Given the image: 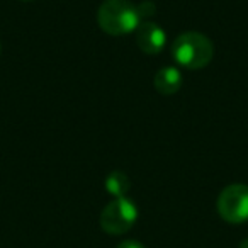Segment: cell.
<instances>
[{
  "mask_svg": "<svg viewBox=\"0 0 248 248\" xmlns=\"http://www.w3.org/2000/svg\"><path fill=\"white\" fill-rule=\"evenodd\" d=\"M97 22L107 34L123 36L136 31L141 19L138 7L129 0H104L97 11Z\"/></svg>",
  "mask_w": 248,
  "mask_h": 248,
  "instance_id": "6da1fadb",
  "label": "cell"
},
{
  "mask_svg": "<svg viewBox=\"0 0 248 248\" xmlns=\"http://www.w3.org/2000/svg\"><path fill=\"white\" fill-rule=\"evenodd\" d=\"M214 46L206 34L187 31L177 36L172 45V56L180 66L189 70H201L213 60Z\"/></svg>",
  "mask_w": 248,
  "mask_h": 248,
  "instance_id": "7a4b0ae2",
  "label": "cell"
},
{
  "mask_svg": "<svg viewBox=\"0 0 248 248\" xmlns=\"http://www.w3.org/2000/svg\"><path fill=\"white\" fill-rule=\"evenodd\" d=\"M138 219V207L128 197H117L110 201L100 213V228L107 234H124Z\"/></svg>",
  "mask_w": 248,
  "mask_h": 248,
  "instance_id": "3957f363",
  "label": "cell"
},
{
  "mask_svg": "<svg viewBox=\"0 0 248 248\" xmlns=\"http://www.w3.org/2000/svg\"><path fill=\"white\" fill-rule=\"evenodd\" d=\"M217 213L226 223L241 224L248 221V186L231 184L217 197Z\"/></svg>",
  "mask_w": 248,
  "mask_h": 248,
  "instance_id": "277c9868",
  "label": "cell"
},
{
  "mask_svg": "<svg viewBox=\"0 0 248 248\" xmlns=\"http://www.w3.org/2000/svg\"><path fill=\"white\" fill-rule=\"evenodd\" d=\"M136 45L146 55H158L167 41V32L156 22L145 21L136 28Z\"/></svg>",
  "mask_w": 248,
  "mask_h": 248,
  "instance_id": "5b68a950",
  "label": "cell"
},
{
  "mask_svg": "<svg viewBox=\"0 0 248 248\" xmlns=\"http://www.w3.org/2000/svg\"><path fill=\"white\" fill-rule=\"evenodd\" d=\"M153 83L162 95H173L182 87V73L175 66H163L155 73Z\"/></svg>",
  "mask_w": 248,
  "mask_h": 248,
  "instance_id": "8992f818",
  "label": "cell"
},
{
  "mask_svg": "<svg viewBox=\"0 0 248 248\" xmlns=\"http://www.w3.org/2000/svg\"><path fill=\"white\" fill-rule=\"evenodd\" d=\"M129 187H131V182H129V177L124 172L116 170V172H110L109 175H107L106 190L110 194V196L116 197V199L117 197H126Z\"/></svg>",
  "mask_w": 248,
  "mask_h": 248,
  "instance_id": "52a82bcc",
  "label": "cell"
},
{
  "mask_svg": "<svg viewBox=\"0 0 248 248\" xmlns=\"http://www.w3.org/2000/svg\"><path fill=\"white\" fill-rule=\"evenodd\" d=\"M136 7H138L140 19L150 17V16H153V14H155V11H156V5L153 4V2H150V0H145V2H141V4L136 5Z\"/></svg>",
  "mask_w": 248,
  "mask_h": 248,
  "instance_id": "ba28073f",
  "label": "cell"
},
{
  "mask_svg": "<svg viewBox=\"0 0 248 248\" xmlns=\"http://www.w3.org/2000/svg\"><path fill=\"white\" fill-rule=\"evenodd\" d=\"M117 248H145V245H141L140 241H135V240H126L117 245Z\"/></svg>",
  "mask_w": 248,
  "mask_h": 248,
  "instance_id": "9c48e42d",
  "label": "cell"
},
{
  "mask_svg": "<svg viewBox=\"0 0 248 248\" xmlns=\"http://www.w3.org/2000/svg\"><path fill=\"white\" fill-rule=\"evenodd\" d=\"M240 248H248V238H247V240H243V241H241Z\"/></svg>",
  "mask_w": 248,
  "mask_h": 248,
  "instance_id": "30bf717a",
  "label": "cell"
}]
</instances>
